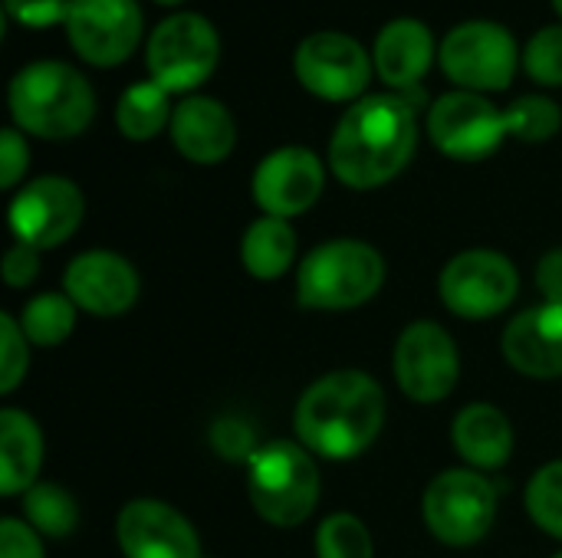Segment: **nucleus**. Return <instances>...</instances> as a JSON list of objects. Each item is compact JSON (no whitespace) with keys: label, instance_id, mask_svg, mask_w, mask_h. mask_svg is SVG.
I'll return each instance as SVG.
<instances>
[{"label":"nucleus","instance_id":"1","mask_svg":"<svg viewBox=\"0 0 562 558\" xmlns=\"http://www.w3.org/2000/svg\"><path fill=\"white\" fill-rule=\"evenodd\" d=\"M418 145V109L398 92L352 102L329 138V168L352 191H372L398 178Z\"/></svg>","mask_w":562,"mask_h":558},{"label":"nucleus","instance_id":"2","mask_svg":"<svg viewBox=\"0 0 562 558\" xmlns=\"http://www.w3.org/2000/svg\"><path fill=\"white\" fill-rule=\"evenodd\" d=\"M293 424L300 444L316 457L352 460L385 424V391L359 368L329 372L303 391Z\"/></svg>","mask_w":562,"mask_h":558},{"label":"nucleus","instance_id":"3","mask_svg":"<svg viewBox=\"0 0 562 558\" xmlns=\"http://www.w3.org/2000/svg\"><path fill=\"white\" fill-rule=\"evenodd\" d=\"M7 109L23 135L66 141L92 125L95 92L76 66L63 59H36L10 79Z\"/></svg>","mask_w":562,"mask_h":558},{"label":"nucleus","instance_id":"4","mask_svg":"<svg viewBox=\"0 0 562 558\" xmlns=\"http://www.w3.org/2000/svg\"><path fill=\"white\" fill-rule=\"evenodd\" d=\"M385 283V260L366 240H329L296 273V299L306 309H356Z\"/></svg>","mask_w":562,"mask_h":558},{"label":"nucleus","instance_id":"5","mask_svg":"<svg viewBox=\"0 0 562 558\" xmlns=\"http://www.w3.org/2000/svg\"><path fill=\"white\" fill-rule=\"evenodd\" d=\"M247 490L260 520L293 529L306 523L319 503V467L303 444L273 441L254 454Z\"/></svg>","mask_w":562,"mask_h":558},{"label":"nucleus","instance_id":"6","mask_svg":"<svg viewBox=\"0 0 562 558\" xmlns=\"http://www.w3.org/2000/svg\"><path fill=\"white\" fill-rule=\"evenodd\" d=\"M441 72L468 92H504L524 66L517 36L494 20H464L438 43Z\"/></svg>","mask_w":562,"mask_h":558},{"label":"nucleus","instance_id":"7","mask_svg":"<svg viewBox=\"0 0 562 558\" xmlns=\"http://www.w3.org/2000/svg\"><path fill=\"white\" fill-rule=\"evenodd\" d=\"M221 59V36L217 26L201 13H171L165 16L145 43V66L148 79H155L161 89L175 92H194L204 86Z\"/></svg>","mask_w":562,"mask_h":558},{"label":"nucleus","instance_id":"8","mask_svg":"<svg viewBox=\"0 0 562 558\" xmlns=\"http://www.w3.org/2000/svg\"><path fill=\"white\" fill-rule=\"evenodd\" d=\"M422 513L435 539L464 549L491 533L497 520V490L477 470H445L428 483Z\"/></svg>","mask_w":562,"mask_h":558},{"label":"nucleus","instance_id":"9","mask_svg":"<svg viewBox=\"0 0 562 558\" xmlns=\"http://www.w3.org/2000/svg\"><path fill=\"white\" fill-rule=\"evenodd\" d=\"M293 72L310 95L352 105L366 99L375 62L356 36L339 30H316L300 39L293 53Z\"/></svg>","mask_w":562,"mask_h":558},{"label":"nucleus","instance_id":"10","mask_svg":"<svg viewBox=\"0 0 562 558\" xmlns=\"http://www.w3.org/2000/svg\"><path fill=\"white\" fill-rule=\"evenodd\" d=\"M428 138L454 161H481L510 138L507 112L481 92L451 89L428 109Z\"/></svg>","mask_w":562,"mask_h":558},{"label":"nucleus","instance_id":"11","mask_svg":"<svg viewBox=\"0 0 562 558\" xmlns=\"http://www.w3.org/2000/svg\"><path fill=\"white\" fill-rule=\"evenodd\" d=\"M520 289L517 266L497 250H464L438 276V296L448 312L461 319H494L504 312Z\"/></svg>","mask_w":562,"mask_h":558},{"label":"nucleus","instance_id":"12","mask_svg":"<svg viewBox=\"0 0 562 558\" xmlns=\"http://www.w3.org/2000/svg\"><path fill=\"white\" fill-rule=\"evenodd\" d=\"M63 30L82 62L109 69L135 53L145 16L138 0H69Z\"/></svg>","mask_w":562,"mask_h":558},{"label":"nucleus","instance_id":"13","mask_svg":"<svg viewBox=\"0 0 562 558\" xmlns=\"http://www.w3.org/2000/svg\"><path fill=\"white\" fill-rule=\"evenodd\" d=\"M82 214H86V197L79 184L63 174H43L16 191L7 220L16 243L53 250L79 230Z\"/></svg>","mask_w":562,"mask_h":558},{"label":"nucleus","instance_id":"14","mask_svg":"<svg viewBox=\"0 0 562 558\" xmlns=\"http://www.w3.org/2000/svg\"><path fill=\"white\" fill-rule=\"evenodd\" d=\"M395 365V382L405 391V398L418 401V405H438L445 401L461 375V358H458V345L448 335V329H441L438 322H412L395 345L392 355Z\"/></svg>","mask_w":562,"mask_h":558},{"label":"nucleus","instance_id":"15","mask_svg":"<svg viewBox=\"0 0 562 558\" xmlns=\"http://www.w3.org/2000/svg\"><path fill=\"white\" fill-rule=\"evenodd\" d=\"M326 187V168L316 151L303 145H283L270 151L250 181L254 201L267 217H300L306 214Z\"/></svg>","mask_w":562,"mask_h":558},{"label":"nucleus","instance_id":"16","mask_svg":"<svg viewBox=\"0 0 562 558\" xmlns=\"http://www.w3.org/2000/svg\"><path fill=\"white\" fill-rule=\"evenodd\" d=\"M125 558H204L201 539L184 513L161 500H132L115 520Z\"/></svg>","mask_w":562,"mask_h":558},{"label":"nucleus","instance_id":"17","mask_svg":"<svg viewBox=\"0 0 562 558\" xmlns=\"http://www.w3.org/2000/svg\"><path fill=\"white\" fill-rule=\"evenodd\" d=\"M138 273L135 266L112 250L79 253L63 273V293L89 316H122L138 299Z\"/></svg>","mask_w":562,"mask_h":558},{"label":"nucleus","instance_id":"18","mask_svg":"<svg viewBox=\"0 0 562 558\" xmlns=\"http://www.w3.org/2000/svg\"><path fill=\"white\" fill-rule=\"evenodd\" d=\"M504 358L527 378H562V303H543L504 329Z\"/></svg>","mask_w":562,"mask_h":558},{"label":"nucleus","instance_id":"19","mask_svg":"<svg viewBox=\"0 0 562 558\" xmlns=\"http://www.w3.org/2000/svg\"><path fill=\"white\" fill-rule=\"evenodd\" d=\"M435 59H438L435 33L422 20H415V16H395V20H389L379 30L375 43H372L375 72L395 92L418 89Z\"/></svg>","mask_w":562,"mask_h":558},{"label":"nucleus","instance_id":"20","mask_svg":"<svg viewBox=\"0 0 562 558\" xmlns=\"http://www.w3.org/2000/svg\"><path fill=\"white\" fill-rule=\"evenodd\" d=\"M168 132L178 155L194 164H221L237 145V122L231 109L211 95H184L175 105Z\"/></svg>","mask_w":562,"mask_h":558},{"label":"nucleus","instance_id":"21","mask_svg":"<svg viewBox=\"0 0 562 558\" xmlns=\"http://www.w3.org/2000/svg\"><path fill=\"white\" fill-rule=\"evenodd\" d=\"M454 451L474 470H497L514 454V428L494 405H468L458 411L451 428Z\"/></svg>","mask_w":562,"mask_h":558},{"label":"nucleus","instance_id":"22","mask_svg":"<svg viewBox=\"0 0 562 558\" xmlns=\"http://www.w3.org/2000/svg\"><path fill=\"white\" fill-rule=\"evenodd\" d=\"M43 464V434L20 408L0 411V493L16 497L36 483Z\"/></svg>","mask_w":562,"mask_h":558},{"label":"nucleus","instance_id":"23","mask_svg":"<svg viewBox=\"0 0 562 558\" xmlns=\"http://www.w3.org/2000/svg\"><path fill=\"white\" fill-rule=\"evenodd\" d=\"M296 257V234L290 220L280 217H257L244 240H240V260L244 270L257 280H280Z\"/></svg>","mask_w":562,"mask_h":558},{"label":"nucleus","instance_id":"24","mask_svg":"<svg viewBox=\"0 0 562 558\" xmlns=\"http://www.w3.org/2000/svg\"><path fill=\"white\" fill-rule=\"evenodd\" d=\"M171 92L155 79L132 82L115 105V125L128 141H151L161 128H171Z\"/></svg>","mask_w":562,"mask_h":558},{"label":"nucleus","instance_id":"25","mask_svg":"<svg viewBox=\"0 0 562 558\" xmlns=\"http://www.w3.org/2000/svg\"><path fill=\"white\" fill-rule=\"evenodd\" d=\"M76 309L79 306L66 293H40L23 306L16 322H20L23 335L30 339V345L53 349L69 339V332L76 326Z\"/></svg>","mask_w":562,"mask_h":558},{"label":"nucleus","instance_id":"26","mask_svg":"<svg viewBox=\"0 0 562 558\" xmlns=\"http://www.w3.org/2000/svg\"><path fill=\"white\" fill-rule=\"evenodd\" d=\"M23 520L49 539H66L79 526V506L69 490L56 483H33L23 493Z\"/></svg>","mask_w":562,"mask_h":558},{"label":"nucleus","instance_id":"27","mask_svg":"<svg viewBox=\"0 0 562 558\" xmlns=\"http://www.w3.org/2000/svg\"><path fill=\"white\" fill-rule=\"evenodd\" d=\"M504 112H507L510 138L540 145V141H550L553 135H560L562 109L550 95H520Z\"/></svg>","mask_w":562,"mask_h":558},{"label":"nucleus","instance_id":"28","mask_svg":"<svg viewBox=\"0 0 562 558\" xmlns=\"http://www.w3.org/2000/svg\"><path fill=\"white\" fill-rule=\"evenodd\" d=\"M369 526L352 513H333L316 529V558H372Z\"/></svg>","mask_w":562,"mask_h":558},{"label":"nucleus","instance_id":"29","mask_svg":"<svg viewBox=\"0 0 562 558\" xmlns=\"http://www.w3.org/2000/svg\"><path fill=\"white\" fill-rule=\"evenodd\" d=\"M530 520L553 539L562 543V460L540 467L527 487Z\"/></svg>","mask_w":562,"mask_h":558},{"label":"nucleus","instance_id":"30","mask_svg":"<svg viewBox=\"0 0 562 558\" xmlns=\"http://www.w3.org/2000/svg\"><path fill=\"white\" fill-rule=\"evenodd\" d=\"M524 69L537 86L560 89L562 86V23L537 30L524 46Z\"/></svg>","mask_w":562,"mask_h":558},{"label":"nucleus","instance_id":"31","mask_svg":"<svg viewBox=\"0 0 562 558\" xmlns=\"http://www.w3.org/2000/svg\"><path fill=\"white\" fill-rule=\"evenodd\" d=\"M26 335L20 329V322L3 312L0 316V391L10 395L23 378H26V365H30V352H26Z\"/></svg>","mask_w":562,"mask_h":558},{"label":"nucleus","instance_id":"32","mask_svg":"<svg viewBox=\"0 0 562 558\" xmlns=\"http://www.w3.org/2000/svg\"><path fill=\"white\" fill-rule=\"evenodd\" d=\"M211 447L224 457V460H254V454L260 451L257 447V434L247 421L240 418H221L214 428H211Z\"/></svg>","mask_w":562,"mask_h":558},{"label":"nucleus","instance_id":"33","mask_svg":"<svg viewBox=\"0 0 562 558\" xmlns=\"http://www.w3.org/2000/svg\"><path fill=\"white\" fill-rule=\"evenodd\" d=\"M69 0H3V26L16 23L26 30H46L66 20Z\"/></svg>","mask_w":562,"mask_h":558},{"label":"nucleus","instance_id":"34","mask_svg":"<svg viewBox=\"0 0 562 558\" xmlns=\"http://www.w3.org/2000/svg\"><path fill=\"white\" fill-rule=\"evenodd\" d=\"M26 164H30V148H26V138L16 125L3 128L0 132V187L10 191L20 184V178L26 174Z\"/></svg>","mask_w":562,"mask_h":558},{"label":"nucleus","instance_id":"35","mask_svg":"<svg viewBox=\"0 0 562 558\" xmlns=\"http://www.w3.org/2000/svg\"><path fill=\"white\" fill-rule=\"evenodd\" d=\"M0 558H43L40 533L16 516L0 520Z\"/></svg>","mask_w":562,"mask_h":558},{"label":"nucleus","instance_id":"36","mask_svg":"<svg viewBox=\"0 0 562 558\" xmlns=\"http://www.w3.org/2000/svg\"><path fill=\"white\" fill-rule=\"evenodd\" d=\"M3 283L20 289V286H30L40 273V250L36 247H26V243H13L7 253H3Z\"/></svg>","mask_w":562,"mask_h":558},{"label":"nucleus","instance_id":"37","mask_svg":"<svg viewBox=\"0 0 562 558\" xmlns=\"http://www.w3.org/2000/svg\"><path fill=\"white\" fill-rule=\"evenodd\" d=\"M537 286L547 303H562V247L550 250L537 266Z\"/></svg>","mask_w":562,"mask_h":558},{"label":"nucleus","instance_id":"38","mask_svg":"<svg viewBox=\"0 0 562 558\" xmlns=\"http://www.w3.org/2000/svg\"><path fill=\"white\" fill-rule=\"evenodd\" d=\"M155 3H161V7H178V3H184V0H155Z\"/></svg>","mask_w":562,"mask_h":558},{"label":"nucleus","instance_id":"39","mask_svg":"<svg viewBox=\"0 0 562 558\" xmlns=\"http://www.w3.org/2000/svg\"><path fill=\"white\" fill-rule=\"evenodd\" d=\"M550 3H553V10L562 16V0H550Z\"/></svg>","mask_w":562,"mask_h":558},{"label":"nucleus","instance_id":"40","mask_svg":"<svg viewBox=\"0 0 562 558\" xmlns=\"http://www.w3.org/2000/svg\"><path fill=\"white\" fill-rule=\"evenodd\" d=\"M553 558H562V553H560V556H553Z\"/></svg>","mask_w":562,"mask_h":558}]
</instances>
